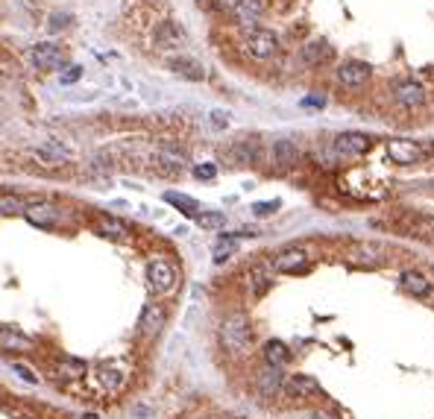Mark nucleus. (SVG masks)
Here are the masks:
<instances>
[{
  "mask_svg": "<svg viewBox=\"0 0 434 419\" xmlns=\"http://www.w3.org/2000/svg\"><path fill=\"white\" fill-rule=\"evenodd\" d=\"M285 378H288L285 370L262 364L259 375H255V393H259L262 399H276V396H282V393H285Z\"/></svg>",
  "mask_w": 434,
  "mask_h": 419,
  "instance_id": "9",
  "label": "nucleus"
},
{
  "mask_svg": "<svg viewBox=\"0 0 434 419\" xmlns=\"http://www.w3.org/2000/svg\"><path fill=\"white\" fill-rule=\"evenodd\" d=\"M0 349L4 352H33V337L12 326H0Z\"/></svg>",
  "mask_w": 434,
  "mask_h": 419,
  "instance_id": "19",
  "label": "nucleus"
},
{
  "mask_svg": "<svg viewBox=\"0 0 434 419\" xmlns=\"http://www.w3.org/2000/svg\"><path fill=\"white\" fill-rule=\"evenodd\" d=\"M24 217L38 229H59L71 214L62 206H56L53 199H33L30 208L24 211Z\"/></svg>",
  "mask_w": 434,
  "mask_h": 419,
  "instance_id": "3",
  "label": "nucleus"
},
{
  "mask_svg": "<svg viewBox=\"0 0 434 419\" xmlns=\"http://www.w3.org/2000/svg\"><path fill=\"white\" fill-rule=\"evenodd\" d=\"M241 235H244V232H238V235H221V237H217V241H214V249H211V261H214V264H226L229 258L238 252Z\"/></svg>",
  "mask_w": 434,
  "mask_h": 419,
  "instance_id": "23",
  "label": "nucleus"
},
{
  "mask_svg": "<svg viewBox=\"0 0 434 419\" xmlns=\"http://www.w3.org/2000/svg\"><path fill=\"white\" fill-rule=\"evenodd\" d=\"M252 343V323L244 311H232L221 323V349L229 358H244Z\"/></svg>",
  "mask_w": 434,
  "mask_h": 419,
  "instance_id": "1",
  "label": "nucleus"
},
{
  "mask_svg": "<svg viewBox=\"0 0 434 419\" xmlns=\"http://www.w3.org/2000/svg\"><path fill=\"white\" fill-rule=\"evenodd\" d=\"M221 6H226V9H235V6H238V0H221Z\"/></svg>",
  "mask_w": 434,
  "mask_h": 419,
  "instance_id": "39",
  "label": "nucleus"
},
{
  "mask_svg": "<svg viewBox=\"0 0 434 419\" xmlns=\"http://www.w3.org/2000/svg\"><path fill=\"white\" fill-rule=\"evenodd\" d=\"M35 155L42 158V162H47V165H65V162H71V158H74V153L68 147H62L59 141H47L45 147L35 150Z\"/></svg>",
  "mask_w": 434,
  "mask_h": 419,
  "instance_id": "28",
  "label": "nucleus"
},
{
  "mask_svg": "<svg viewBox=\"0 0 434 419\" xmlns=\"http://www.w3.org/2000/svg\"><path fill=\"white\" fill-rule=\"evenodd\" d=\"M165 323H168V308L159 302H150L138 314V334H141L144 341H156V337L162 334Z\"/></svg>",
  "mask_w": 434,
  "mask_h": 419,
  "instance_id": "7",
  "label": "nucleus"
},
{
  "mask_svg": "<svg viewBox=\"0 0 434 419\" xmlns=\"http://www.w3.org/2000/svg\"><path fill=\"white\" fill-rule=\"evenodd\" d=\"M185 45V33L176 21H162L156 27V47L159 50H176Z\"/></svg>",
  "mask_w": 434,
  "mask_h": 419,
  "instance_id": "17",
  "label": "nucleus"
},
{
  "mask_svg": "<svg viewBox=\"0 0 434 419\" xmlns=\"http://www.w3.org/2000/svg\"><path fill=\"white\" fill-rule=\"evenodd\" d=\"M270 155H273V162L279 167H293L300 162V150H297V144H293L291 138H279V141H273Z\"/></svg>",
  "mask_w": 434,
  "mask_h": 419,
  "instance_id": "22",
  "label": "nucleus"
},
{
  "mask_svg": "<svg viewBox=\"0 0 434 419\" xmlns=\"http://www.w3.org/2000/svg\"><path fill=\"white\" fill-rule=\"evenodd\" d=\"M232 158H235V165H255L262 158V147L259 141H252V138H247V141H238L232 147Z\"/></svg>",
  "mask_w": 434,
  "mask_h": 419,
  "instance_id": "26",
  "label": "nucleus"
},
{
  "mask_svg": "<svg viewBox=\"0 0 434 419\" xmlns=\"http://www.w3.org/2000/svg\"><path fill=\"white\" fill-rule=\"evenodd\" d=\"M279 206H282L279 199H273V203H255V206H252V214H255V217H270Z\"/></svg>",
  "mask_w": 434,
  "mask_h": 419,
  "instance_id": "35",
  "label": "nucleus"
},
{
  "mask_svg": "<svg viewBox=\"0 0 434 419\" xmlns=\"http://www.w3.org/2000/svg\"><path fill=\"white\" fill-rule=\"evenodd\" d=\"M373 144V138L364 135V132H341L338 138H334L332 150L338 155H364Z\"/></svg>",
  "mask_w": 434,
  "mask_h": 419,
  "instance_id": "11",
  "label": "nucleus"
},
{
  "mask_svg": "<svg viewBox=\"0 0 434 419\" xmlns=\"http://www.w3.org/2000/svg\"><path fill=\"white\" fill-rule=\"evenodd\" d=\"M30 59H33V65L38 71H62V68H68V53H65L62 45H56V42L35 45L30 50Z\"/></svg>",
  "mask_w": 434,
  "mask_h": 419,
  "instance_id": "4",
  "label": "nucleus"
},
{
  "mask_svg": "<svg viewBox=\"0 0 434 419\" xmlns=\"http://www.w3.org/2000/svg\"><path fill=\"white\" fill-rule=\"evenodd\" d=\"M12 370L18 372V378H24L27 384H33V387H35V384H42V378H38V375H35V372H33L27 364H12Z\"/></svg>",
  "mask_w": 434,
  "mask_h": 419,
  "instance_id": "33",
  "label": "nucleus"
},
{
  "mask_svg": "<svg viewBox=\"0 0 434 419\" xmlns=\"http://www.w3.org/2000/svg\"><path fill=\"white\" fill-rule=\"evenodd\" d=\"M194 220H197V226H200V229L214 232V229H223L226 226V214L223 211H200Z\"/></svg>",
  "mask_w": 434,
  "mask_h": 419,
  "instance_id": "31",
  "label": "nucleus"
},
{
  "mask_svg": "<svg viewBox=\"0 0 434 419\" xmlns=\"http://www.w3.org/2000/svg\"><path fill=\"white\" fill-rule=\"evenodd\" d=\"M285 396L297 399V402H305V399H320L323 387L317 384V378H311L305 372H293L285 378Z\"/></svg>",
  "mask_w": 434,
  "mask_h": 419,
  "instance_id": "8",
  "label": "nucleus"
},
{
  "mask_svg": "<svg viewBox=\"0 0 434 419\" xmlns=\"http://www.w3.org/2000/svg\"><path fill=\"white\" fill-rule=\"evenodd\" d=\"M311 419H334V416H329V413H314Z\"/></svg>",
  "mask_w": 434,
  "mask_h": 419,
  "instance_id": "40",
  "label": "nucleus"
},
{
  "mask_svg": "<svg viewBox=\"0 0 434 419\" xmlns=\"http://www.w3.org/2000/svg\"><path fill=\"white\" fill-rule=\"evenodd\" d=\"M97 378H100V384H103L106 393H117V390L127 384L124 370H117V367H112V364H103L100 370H97Z\"/></svg>",
  "mask_w": 434,
  "mask_h": 419,
  "instance_id": "29",
  "label": "nucleus"
},
{
  "mask_svg": "<svg viewBox=\"0 0 434 419\" xmlns=\"http://www.w3.org/2000/svg\"><path fill=\"white\" fill-rule=\"evenodd\" d=\"M262 12H264V4H262V0H238V6L232 9V18H235V24H238V27L255 30V24H259Z\"/></svg>",
  "mask_w": 434,
  "mask_h": 419,
  "instance_id": "16",
  "label": "nucleus"
},
{
  "mask_svg": "<svg viewBox=\"0 0 434 419\" xmlns=\"http://www.w3.org/2000/svg\"><path fill=\"white\" fill-rule=\"evenodd\" d=\"M393 97H397V103L402 109H420L426 103V88L417 83V79H405L393 88Z\"/></svg>",
  "mask_w": 434,
  "mask_h": 419,
  "instance_id": "14",
  "label": "nucleus"
},
{
  "mask_svg": "<svg viewBox=\"0 0 434 419\" xmlns=\"http://www.w3.org/2000/svg\"><path fill=\"white\" fill-rule=\"evenodd\" d=\"M209 117H211V126H214V129H226V126H229V112L214 109Z\"/></svg>",
  "mask_w": 434,
  "mask_h": 419,
  "instance_id": "36",
  "label": "nucleus"
},
{
  "mask_svg": "<svg viewBox=\"0 0 434 419\" xmlns=\"http://www.w3.org/2000/svg\"><path fill=\"white\" fill-rule=\"evenodd\" d=\"M176 282H180V273L168 261V258H150L147 264V288L153 296H165L176 290Z\"/></svg>",
  "mask_w": 434,
  "mask_h": 419,
  "instance_id": "2",
  "label": "nucleus"
},
{
  "mask_svg": "<svg viewBox=\"0 0 434 419\" xmlns=\"http://www.w3.org/2000/svg\"><path fill=\"white\" fill-rule=\"evenodd\" d=\"M0 405H4V393H0Z\"/></svg>",
  "mask_w": 434,
  "mask_h": 419,
  "instance_id": "41",
  "label": "nucleus"
},
{
  "mask_svg": "<svg viewBox=\"0 0 434 419\" xmlns=\"http://www.w3.org/2000/svg\"><path fill=\"white\" fill-rule=\"evenodd\" d=\"M30 203H33L30 196L4 191V194H0V214H24L30 208Z\"/></svg>",
  "mask_w": 434,
  "mask_h": 419,
  "instance_id": "30",
  "label": "nucleus"
},
{
  "mask_svg": "<svg viewBox=\"0 0 434 419\" xmlns=\"http://www.w3.org/2000/svg\"><path fill=\"white\" fill-rule=\"evenodd\" d=\"M270 267H273V273H305L308 255L303 249H282L279 255H273Z\"/></svg>",
  "mask_w": 434,
  "mask_h": 419,
  "instance_id": "12",
  "label": "nucleus"
},
{
  "mask_svg": "<svg viewBox=\"0 0 434 419\" xmlns=\"http://www.w3.org/2000/svg\"><path fill=\"white\" fill-rule=\"evenodd\" d=\"M247 53L252 59H259V62H267V59H273L276 53H279V35H276L273 30H264V27L250 30V35H247Z\"/></svg>",
  "mask_w": 434,
  "mask_h": 419,
  "instance_id": "6",
  "label": "nucleus"
},
{
  "mask_svg": "<svg viewBox=\"0 0 434 419\" xmlns=\"http://www.w3.org/2000/svg\"><path fill=\"white\" fill-rule=\"evenodd\" d=\"M94 229L100 232L103 237H112V241H127V237H129V226L124 220H117V217H112V214H100V217H97Z\"/></svg>",
  "mask_w": 434,
  "mask_h": 419,
  "instance_id": "21",
  "label": "nucleus"
},
{
  "mask_svg": "<svg viewBox=\"0 0 434 419\" xmlns=\"http://www.w3.org/2000/svg\"><path fill=\"white\" fill-rule=\"evenodd\" d=\"M194 176H197V179H203V182H209V179H214V176H217V165H214V162H203V165H197V167H194Z\"/></svg>",
  "mask_w": 434,
  "mask_h": 419,
  "instance_id": "34",
  "label": "nucleus"
},
{
  "mask_svg": "<svg viewBox=\"0 0 434 419\" xmlns=\"http://www.w3.org/2000/svg\"><path fill=\"white\" fill-rule=\"evenodd\" d=\"M168 68L176 76L191 79V83H203V79H206V68L197 62V59H191V56H173V59H168Z\"/></svg>",
  "mask_w": 434,
  "mask_h": 419,
  "instance_id": "18",
  "label": "nucleus"
},
{
  "mask_svg": "<svg viewBox=\"0 0 434 419\" xmlns=\"http://www.w3.org/2000/svg\"><path fill=\"white\" fill-rule=\"evenodd\" d=\"M323 103H326L323 97H305V100H303V106H317V109H320Z\"/></svg>",
  "mask_w": 434,
  "mask_h": 419,
  "instance_id": "38",
  "label": "nucleus"
},
{
  "mask_svg": "<svg viewBox=\"0 0 434 419\" xmlns=\"http://www.w3.org/2000/svg\"><path fill=\"white\" fill-rule=\"evenodd\" d=\"M80 76H83V68H80V65H68V68H62V73H59V83H62V85H71V83H76Z\"/></svg>",
  "mask_w": 434,
  "mask_h": 419,
  "instance_id": "32",
  "label": "nucleus"
},
{
  "mask_svg": "<svg viewBox=\"0 0 434 419\" xmlns=\"http://www.w3.org/2000/svg\"><path fill=\"white\" fill-rule=\"evenodd\" d=\"M65 21H71L68 15H53V18H50V30H53V33H59V30L65 27Z\"/></svg>",
  "mask_w": 434,
  "mask_h": 419,
  "instance_id": "37",
  "label": "nucleus"
},
{
  "mask_svg": "<svg viewBox=\"0 0 434 419\" xmlns=\"http://www.w3.org/2000/svg\"><path fill=\"white\" fill-rule=\"evenodd\" d=\"M165 203L168 206H173L180 214H185V217H197L203 211V206L197 203L194 196H188V194H176V191H165Z\"/></svg>",
  "mask_w": 434,
  "mask_h": 419,
  "instance_id": "25",
  "label": "nucleus"
},
{
  "mask_svg": "<svg viewBox=\"0 0 434 419\" xmlns=\"http://www.w3.org/2000/svg\"><path fill=\"white\" fill-rule=\"evenodd\" d=\"M370 79V65L367 62H358V59H349L338 68V83L346 85V88H361Z\"/></svg>",
  "mask_w": 434,
  "mask_h": 419,
  "instance_id": "15",
  "label": "nucleus"
},
{
  "mask_svg": "<svg viewBox=\"0 0 434 419\" xmlns=\"http://www.w3.org/2000/svg\"><path fill=\"white\" fill-rule=\"evenodd\" d=\"M244 285H247V293L252 299H262L273 288V267L270 264H252L244 273Z\"/></svg>",
  "mask_w": 434,
  "mask_h": 419,
  "instance_id": "10",
  "label": "nucleus"
},
{
  "mask_svg": "<svg viewBox=\"0 0 434 419\" xmlns=\"http://www.w3.org/2000/svg\"><path fill=\"white\" fill-rule=\"evenodd\" d=\"M428 155V147H423L420 141H408V138H393V141H387V158L393 165H420L423 158Z\"/></svg>",
  "mask_w": 434,
  "mask_h": 419,
  "instance_id": "5",
  "label": "nucleus"
},
{
  "mask_svg": "<svg viewBox=\"0 0 434 419\" xmlns=\"http://www.w3.org/2000/svg\"><path fill=\"white\" fill-rule=\"evenodd\" d=\"M56 372L62 375V378H86L88 372V364L83 361V358H71V355H62V358H56Z\"/></svg>",
  "mask_w": 434,
  "mask_h": 419,
  "instance_id": "27",
  "label": "nucleus"
},
{
  "mask_svg": "<svg viewBox=\"0 0 434 419\" xmlns=\"http://www.w3.org/2000/svg\"><path fill=\"white\" fill-rule=\"evenodd\" d=\"M399 282L405 288V293H411L414 299H428L434 293V285H431V278L423 273V270H402L399 276Z\"/></svg>",
  "mask_w": 434,
  "mask_h": 419,
  "instance_id": "13",
  "label": "nucleus"
},
{
  "mask_svg": "<svg viewBox=\"0 0 434 419\" xmlns=\"http://www.w3.org/2000/svg\"><path fill=\"white\" fill-rule=\"evenodd\" d=\"M332 59V47H329V42H308L305 47H303V62L308 65V68H320V65H326Z\"/></svg>",
  "mask_w": 434,
  "mask_h": 419,
  "instance_id": "24",
  "label": "nucleus"
},
{
  "mask_svg": "<svg viewBox=\"0 0 434 419\" xmlns=\"http://www.w3.org/2000/svg\"><path fill=\"white\" fill-rule=\"evenodd\" d=\"M262 361L267 364V367H279V370H285L288 364H291V349H288V343H282V341H267L264 346H262Z\"/></svg>",
  "mask_w": 434,
  "mask_h": 419,
  "instance_id": "20",
  "label": "nucleus"
}]
</instances>
